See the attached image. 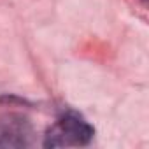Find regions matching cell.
<instances>
[{
	"label": "cell",
	"instance_id": "obj_1",
	"mask_svg": "<svg viewBox=\"0 0 149 149\" xmlns=\"http://www.w3.org/2000/svg\"><path fill=\"white\" fill-rule=\"evenodd\" d=\"M93 126L77 112L68 111L58 118V121L47 130L44 137L46 147H68V146H86L93 139Z\"/></svg>",
	"mask_w": 149,
	"mask_h": 149
},
{
	"label": "cell",
	"instance_id": "obj_2",
	"mask_svg": "<svg viewBox=\"0 0 149 149\" xmlns=\"http://www.w3.org/2000/svg\"><path fill=\"white\" fill-rule=\"evenodd\" d=\"M33 126L32 121L23 114H4L0 116V147H30L33 144Z\"/></svg>",
	"mask_w": 149,
	"mask_h": 149
}]
</instances>
